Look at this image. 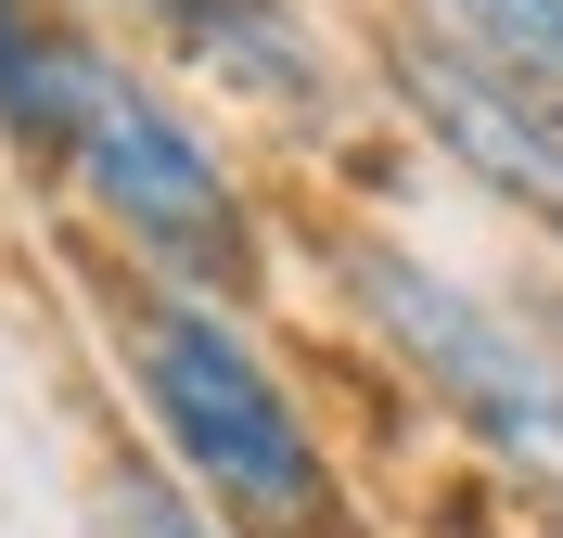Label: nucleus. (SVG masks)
Returning <instances> with one entry per match:
<instances>
[{
  "label": "nucleus",
  "mask_w": 563,
  "mask_h": 538,
  "mask_svg": "<svg viewBox=\"0 0 563 538\" xmlns=\"http://www.w3.org/2000/svg\"><path fill=\"white\" fill-rule=\"evenodd\" d=\"M129 372H141V410L167 424L179 474H192L244 538H333L346 526V487H333V462H320L308 410L282 397V372L244 347L231 308L154 295V308L129 321Z\"/></svg>",
  "instance_id": "1"
},
{
  "label": "nucleus",
  "mask_w": 563,
  "mask_h": 538,
  "mask_svg": "<svg viewBox=\"0 0 563 538\" xmlns=\"http://www.w3.org/2000/svg\"><path fill=\"white\" fill-rule=\"evenodd\" d=\"M90 77H103V52H90V39L38 26L26 0H0V129H13V142H77Z\"/></svg>",
  "instance_id": "6"
},
{
  "label": "nucleus",
  "mask_w": 563,
  "mask_h": 538,
  "mask_svg": "<svg viewBox=\"0 0 563 538\" xmlns=\"http://www.w3.org/2000/svg\"><path fill=\"white\" fill-rule=\"evenodd\" d=\"M333 270H346L358 321L385 333V347L410 359V372L449 397L474 436H487L499 462H526L538 487H563V359L538 347L526 321H499L487 295H461L449 270H422V256L385 244V231H346Z\"/></svg>",
  "instance_id": "2"
},
{
  "label": "nucleus",
  "mask_w": 563,
  "mask_h": 538,
  "mask_svg": "<svg viewBox=\"0 0 563 538\" xmlns=\"http://www.w3.org/2000/svg\"><path fill=\"white\" fill-rule=\"evenodd\" d=\"M449 52L526 77V90H563V0H422Z\"/></svg>",
  "instance_id": "7"
},
{
  "label": "nucleus",
  "mask_w": 563,
  "mask_h": 538,
  "mask_svg": "<svg viewBox=\"0 0 563 538\" xmlns=\"http://www.w3.org/2000/svg\"><path fill=\"white\" fill-rule=\"evenodd\" d=\"M167 39L231 90V103H320V39L295 0H179Z\"/></svg>",
  "instance_id": "5"
},
{
  "label": "nucleus",
  "mask_w": 563,
  "mask_h": 538,
  "mask_svg": "<svg viewBox=\"0 0 563 538\" xmlns=\"http://www.w3.org/2000/svg\"><path fill=\"white\" fill-rule=\"evenodd\" d=\"M65 154H77V179H90V206H103L167 283H231V270H244V193H231V167L206 154L192 116H167L115 65L90 77V116H77Z\"/></svg>",
  "instance_id": "3"
},
{
  "label": "nucleus",
  "mask_w": 563,
  "mask_h": 538,
  "mask_svg": "<svg viewBox=\"0 0 563 538\" xmlns=\"http://www.w3.org/2000/svg\"><path fill=\"white\" fill-rule=\"evenodd\" d=\"M385 65H397V103L487 179V193H512V206H538L563 231V90H526V77L474 65V52H449L435 26L385 39Z\"/></svg>",
  "instance_id": "4"
},
{
  "label": "nucleus",
  "mask_w": 563,
  "mask_h": 538,
  "mask_svg": "<svg viewBox=\"0 0 563 538\" xmlns=\"http://www.w3.org/2000/svg\"><path fill=\"white\" fill-rule=\"evenodd\" d=\"M103 526L115 538H231L206 487H179V474H154V462H115L103 474Z\"/></svg>",
  "instance_id": "8"
},
{
  "label": "nucleus",
  "mask_w": 563,
  "mask_h": 538,
  "mask_svg": "<svg viewBox=\"0 0 563 538\" xmlns=\"http://www.w3.org/2000/svg\"><path fill=\"white\" fill-rule=\"evenodd\" d=\"M129 13H154V26H167V13H179V0H129Z\"/></svg>",
  "instance_id": "9"
}]
</instances>
